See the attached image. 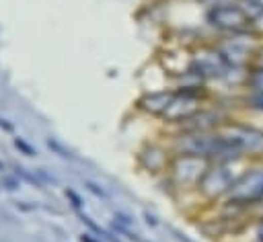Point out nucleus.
Instances as JSON below:
<instances>
[{"label":"nucleus","instance_id":"nucleus-1","mask_svg":"<svg viewBox=\"0 0 263 242\" xmlns=\"http://www.w3.org/2000/svg\"><path fill=\"white\" fill-rule=\"evenodd\" d=\"M205 21L212 29L224 35L247 33V31H253V25H255L253 14L240 4V0H226L210 6L205 12Z\"/></svg>","mask_w":263,"mask_h":242},{"label":"nucleus","instance_id":"nucleus-2","mask_svg":"<svg viewBox=\"0 0 263 242\" xmlns=\"http://www.w3.org/2000/svg\"><path fill=\"white\" fill-rule=\"evenodd\" d=\"M263 203V166H251L238 172L226 197L228 207H253Z\"/></svg>","mask_w":263,"mask_h":242},{"label":"nucleus","instance_id":"nucleus-3","mask_svg":"<svg viewBox=\"0 0 263 242\" xmlns=\"http://www.w3.org/2000/svg\"><path fill=\"white\" fill-rule=\"evenodd\" d=\"M261 37L255 31H247V33H234L224 37L218 43V49L224 53L226 62L230 64V68H249L251 64H255L259 47H261Z\"/></svg>","mask_w":263,"mask_h":242},{"label":"nucleus","instance_id":"nucleus-4","mask_svg":"<svg viewBox=\"0 0 263 242\" xmlns=\"http://www.w3.org/2000/svg\"><path fill=\"white\" fill-rule=\"evenodd\" d=\"M238 172L234 170L232 164H226V162H210L203 170V174L199 176L197 180V191L203 195V199L208 201H214V199H226L230 189H232V183L236 180Z\"/></svg>","mask_w":263,"mask_h":242},{"label":"nucleus","instance_id":"nucleus-5","mask_svg":"<svg viewBox=\"0 0 263 242\" xmlns=\"http://www.w3.org/2000/svg\"><path fill=\"white\" fill-rule=\"evenodd\" d=\"M232 146L238 150L240 158H261L263 156V129L238 121H228L220 127Z\"/></svg>","mask_w":263,"mask_h":242},{"label":"nucleus","instance_id":"nucleus-6","mask_svg":"<svg viewBox=\"0 0 263 242\" xmlns=\"http://www.w3.org/2000/svg\"><path fill=\"white\" fill-rule=\"evenodd\" d=\"M189 68H193L205 82L208 80H224L228 76V72L232 70L230 64L226 62L224 53L218 49V45L201 47L195 55H191Z\"/></svg>","mask_w":263,"mask_h":242},{"label":"nucleus","instance_id":"nucleus-7","mask_svg":"<svg viewBox=\"0 0 263 242\" xmlns=\"http://www.w3.org/2000/svg\"><path fill=\"white\" fill-rule=\"evenodd\" d=\"M230 121L228 113L220 107H201L183 123H179L181 133H201V131H216Z\"/></svg>","mask_w":263,"mask_h":242},{"label":"nucleus","instance_id":"nucleus-8","mask_svg":"<svg viewBox=\"0 0 263 242\" xmlns=\"http://www.w3.org/2000/svg\"><path fill=\"white\" fill-rule=\"evenodd\" d=\"M210 162L193 156H177L171 164V176L177 187H195Z\"/></svg>","mask_w":263,"mask_h":242},{"label":"nucleus","instance_id":"nucleus-9","mask_svg":"<svg viewBox=\"0 0 263 242\" xmlns=\"http://www.w3.org/2000/svg\"><path fill=\"white\" fill-rule=\"evenodd\" d=\"M197 109H201V96L185 94V92H177L175 90V98L168 105V109L162 115V119H166V123H177L179 125L187 117H191Z\"/></svg>","mask_w":263,"mask_h":242},{"label":"nucleus","instance_id":"nucleus-10","mask_svg":"<svg viewBox=\"0 0 263 242\" xmlns=\"http://www.w3.org/2000/svg\"><path fill=\"white\" fill-rule=\"evenodd\" d=\"M175 98V90H158V92H150V94H144L140 98V109L150 113V115H158L162 117L168 109V105L173 103Z\"/></svg>","mask_w":263,"mask_h":242},{"label":"nucleus","instance_id":"nucleus-11","mask_svg":"<svg viewBox=\"0 0 263 242\" xmlns=\"http://www.w3.org/2000/svg\"><path fill=\"white\" fill-rule=\"evenodd\" d=\"M140 162L144 168H148L150 172H156L160 168H164L168 164V158H166V152L162 148H156V146H150L146 148L142 154H140Z\"/></svg>","mask_w":263,"mask_h":242},{"label":"nucleus","instance_id":"nucleus-12","mask_svg":"<svg viewBox=\"0 0 263 242\" xmlns=\"http://www.w3.org/2000/svg\"><path fill=\"white\" fill-rule=\"evenodd\" d=\"M242 86L247 88V92H263V64L255 62L247 68Z\"/></svg>","mask_w":263,"mask_h":242},{"label":"nucleus","instance_id":"nucleus-13","mask_svg":"<svg viewBox=\"0 0 263 242\" xmlns=\"http://www.w3.org/2000/svg\"><path fill=\"white\" fill-rule=\"evenodd\" d=\"M242 105H245L249 111L263 113V92H247L245 98H242Z\"/></svg>","mask_w":263,"mask_h":242},{"label":"nucleus","instance_id":"nucleus-14","mask_svg":"<svg viewBox=\"0 0 263 242\" xmlns=\"http://www.w3.org/2000/svg\"><path fill=\"white\" fill-rule=\"evenodd\" d=\"M240 4L253 14V18L263 12V0H240Z\"/></svg>","mask_w":263,"mask_h":242},{"label":"nucleus","instance_id":"nucleus-15","mask_svg":"<svg viewBox=\"0 0 263 242\" xmlns=\"http://www.w3.org/2000/svg\"><path fill=\"white\" fill-rule=\"evenodd\" d=\"M84 187L95 195V197H99V199H107V193H105V189L103 187H99L97 183H92V180H84Z\"/></svg>","mask_w":263,"mask_h":242},{"label":"nucleus","instance_id":"nucleus-16","mask_svg":"<svg viewBox=\"0 0 263 242\" xmlns=\"http://www.w3.org/2000/svg\"><path fill=\"white\" fill-rule=\"evenodd\" d=\"M14 146H16L23 154H27V156H35V154H37V152H35V150H33V148L23 139V137H14Z\"/></svg>","mask_w":263,"mask_h":242},{"label":"nucleus","instance_id":"nucleus-17","mask_svg":"<svg viewBox=\"0 0 263 242\" xmlns=\"http://www.w3.org/2000/svg\"><path fill=\"white\" fill-rule=\"evenodd\" d=\"M66 197L72 201V207H74V209H78V211L82 209V199L78 197V193H76V191H72V189H66Z\"/></svg>","mask_w":263,"mask_h":242},{"label":"nucleus","instance_id":"nucleus-18","mask_svg":"<svg viewBox=\"0 0 263 242\" xmlns=\"http://www.w3.org/2000/svg\"><path fill=\"white\" fill-rule=\"evenodd\" d=\"M47 146H49L51 150H55V152H58L62 158H72V154H68V152H66V150H64V148H62V146H60V144H58L53 137H47Z\"/></svg>","mask_w":263,"mask_h":242},{"label":"nucleus","instance_id":"nucleus-19","mask_svg":"<svg viewBox=\"0 0 263 242\" xmlns=\"http://www.w3.org/2000/svg\"><path fill=\"white\" fill-rule=\"evenodd\" d=\"M253 31H255L259 37H263V12L255 16V25H253Z\"/></svg>","mask_w":263,"mask_h":242},{"label":"nucleus","instance_id":"nucleus-20","mask_svg":"<svg viewBox=\"0 0 263 242\" xmlns=\"http://www.w3.org/2000/svg\"><path fill=\"white\" fill-rule=\"evenodd\" d=\"M255 236H257L259 242H263V217H261V221L257 224V232H255Z\"/></svg>","mask_w":263,"mask_h":242},{"label":"nucleus","instance_id":"nucleus-21","mask_svg":"<svg viewBox=\"0 0 263 242\" xmlns=\"http://www.w3.org/2000/svg\"><path fill=\"white\" fill-rule=\"evenodd\" d=\"M144 217H146V224H148V226H156V224H158V221H156V217H154V215H150L148 211L144 213Z\"/></svg>","mask_w":263,"mask_h":242},{"label":"nucleus","instance_id":"nucleus-22","mask_svg":"<svg viewBox=\"0 0 263 242\" xmlns=\"http://www.w3.org/2000/svg\"><path fill=\"white\" fill-rule=\"evenodd\" d=\"M80 242H99V240H92L90 234H80Z\"/></svg>","mask_w":263,"mask_h":242},{"label":"nucleus","instance_id":"nucleus-23","mask_svg":"<svg viewBox=\"0 0 263 242\" xmlns=\"http://www.w3.org/2000/svg\"><path fill=\"white\" fill-rule=\"evenodd\" d=\"M0 127H4L6 131H12V125H10V123H6V119H2V117H0Z\"/></svg>","mask_w":263,"mask_h":242},{"label":"nucleus","instance_id":"nucleus-24","mask_svg":"<svg viewBox=\"0 0 263 242\" xmlns=\"http://www.w3.org/2000/svg\"><path fill=\"white\" fill-rule=\"evenodd\" d=\"M255 62L263 64V43H261V47H259V53H257V59H255Z\"/></svg>","mask_w":263,"mask_h":242}]
</instances>
